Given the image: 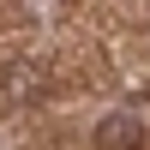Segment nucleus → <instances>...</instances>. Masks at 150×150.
I'll list each match as a JSON object with an SVG mask.
<instances>
[{
    "label": "nucleus",
    "instance_id": "nucleus-1",
    "mask_svg": "<svg viewBox=\"0 0 150 150\" xmlns=\"http://www.w3.org/2000/svg\"><path fill=\"white\" fill-rule=\"evenodd\" d=\"M138 138H144V120L132 114V108H120V114H108L102 126H96V144L102 150H138Z\"/></svg>",
    "mask_w": 150,
    "mask_h": 150
}]
</instances>
